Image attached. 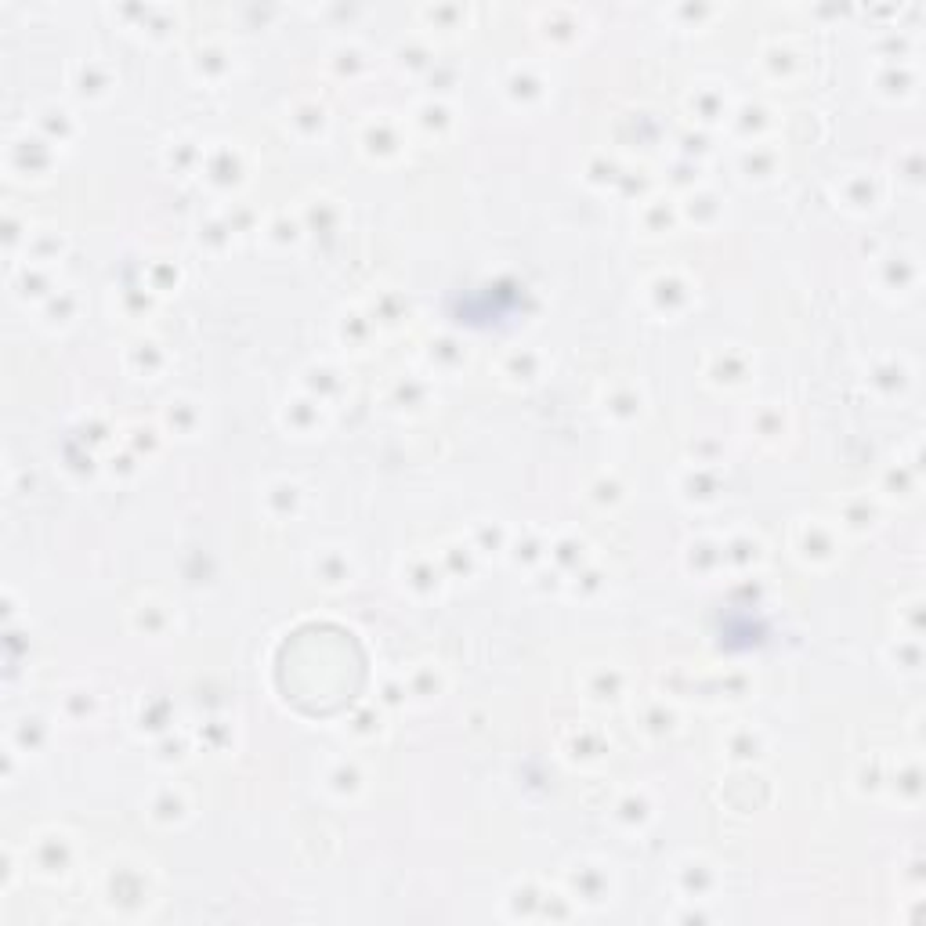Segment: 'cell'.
<instances>
[{
    "mask_svg": "<svg viewBox=\"0 0 926 926\" xmlns=\"http://www.w3.org/2000/svg\"><path fill=\"white\" fill-rule=\"evenodd\" d=\"M359 149L373 163L398 160L406 152V127L391 113H369V120L359 127Z\"/></svg>",
    "mask_w": 926,
    "mask_h": 926,
    "instance_id": "obj_1",
    "label": "cell"
},
{
    "mask_svg": "<svg viewBox=\"0 0 926 926\" xmlns=\"http://www.w3.org/2000/svg\"><path fill=\"white\" fill-rule=\"evenodd\" d=\"M793 550L804 565L825 568L840 558V532L822 518H804L793 529Z\"/></svg>",
    "mask_w": 926,
    "mask_h": 926,
    "instance_id": "obj_2",
    "label": "cell"
},
{
    "mask_svg": "<svg viewBox=\"0 0 926 926\" xmlns=\"http://www.w3.org/2000/svg\"><path fill=\"white\" fill-rule=\"evenodd\" d=\"M644 297L652 304V312L673 319V315H684L695 304V283L677 268H666V272H655L644 283Z\"/></svg>",
    "mask_w": 926,
    "mask_h": 926,
    "instance_id": "obj_3",
    "label": "cell"
},
{
    "mask_svg": "<svg viewBox=\"0 0 926 926\" xmlns=\"http://www.w3.org/2000/svg\"><path fill=\"white\" fill-rule=\"evenodd\" d=\"M503 95H507V102L514 105V109H536V105H543V98L550 95V80H547V69L539 66V62H514L507 73H503Z\"/></svg>",
    "mask_w": 926,
    "mask_h": 926,
    "instance_id": "obj_4",
    "label": "cell"
},
{
    "mask_svg": "<svg viewBox=\"0 0 926 926\" xmlns=\"http://www.w3.org/2000/svg\"><path fill=\"white\" fill-rule=\"evenodd\" d=\"M536 29L550 48H572L586 33V15L579 8H568V4H550V8L536 11Z\"/></svg>",
    "mask_w": 926,
    "mask_h": 926,
    "instance_id": "obj_5",
    "label": "cell"
},
{
    "mask_svg": "<svg viewBox=\"0 0 926 926\" xmlns=\"http://www.w3.org/2000/svg\"><path fill=\"white\" fill-rule=\"evenodd\" d=\"M55 163V145L44 138V134H19L8 142V167L22 178H40V174L51 171Z\"/></svg>",
    "mask_w": 926,
    "mask_h": 926,
    "instance_id": "obj_6",
    "label": "cell"
},
{
    "mask_svg": "<svg viewBox=\"0 0 926 926\" xmlns=\"http://www.w3.org/2000/svg\"><path fill=\"white\" fill-rule=\"evenodd\" d=\"M199 167H203V178H207L214 189H236L246 178L243 152H239L236 142H214L203 152V163H199Z\"/></svg>",
    "mask_w": 926,
    "mask_h": 926,
    "instance_id": "obj_7",
    "label": "cell"
},
{
    "mask_svg": "<svg viewBox=\"0 0 926 926\" xmlns=\"http://www.w3.org/2000/svg\"><path fill=\"white\" fill-rule=\"evenodd\" d=\"M756 62H760V73L767 80H775V84H793L807 69V55L796 48L793 40H771V44H764Z\"/></svg>",
    "mask_w": 926,
    "mask_h": 926,
    "instance_id": "obj_8",
    "label": "cell"
},
{
    "mask_svg": "<svg viewBox=\"0 0 926 926\" xmlns=\"http://www.w3.org/2000/svg\"><path fill=\"white\" fill-rule=\"evenodd\" d=\"M749 377H753V359L742 348H717L706 359V380L717 388L735 391L749 384Z\"/></svg>",
    "mask_w": 926,
    "mask_h": 926,
    "instance_id": "obj_9",
    "label": "cell"
},
{
    "mask_svg": "<svg viewBox=\"0 0 926 926\" xmlns=\"http://www.w3.org/2000/svg\"><path fill=\"white\" fill-rule=\"evenodd\" d=\"M69 87H73L80 98H87V102H98V98H105L113 91V69H109V62L98 55L80 58L73 66V73H69Z\"/></svg>",
    "mask_w": 926,
    "mask_h": 926,
    "instance_id": "obj_10",
    "label": "cell"
},
{
    "mask_svg": "<svg viewBox=\"0 0 926 926\" xmlns=\"http://www.w3.org/2000/svg\"><path fill=\"white\" fill-rule=\"evenodd\" d=\"M630 695V677L619 666H594L586 673V699L597 706H619Z\"/></svg>",
    "mask_w": 926,
    "mask_h": 926,
    "instance_id": "obj_11",
    "label": "cell"
},
{
    "mask_svg": "<svg viewBox=\"0 0 926 926\" xmlns=\"http://www.w3.org/2000/svg\"><path fill=\"white\" fill-rule=\"evenodd\" d=\"M11 290L19 293L22 301H48L51 293L58 290L55 279H51V265H40V261H22L11 275Z\"/></svg>",
    "mask_w": 926,
    "mask_h": 926,
    "instance_id": "obj_12",
    "label": "cell"
},
{
    "mask_svg": "<svg viewBox=\"0 0 926 926\" xmlns=\"http://www.w3.org/2000/svg\"><path fill=\"white\" fill-rule=\"evenodd\" d=\"M33 858H37L40 872L62 876L69 869V861H73V840L66 832H40L33 840Z\"/></svg>",
    "mask_w": 926,
    "mask_h": 926,
    "instance_id": "obj_13",
    "label": "cell"
},
{
    "mask_svg": "<svg viewBox=\"0 0 926 926\" xmlns=\"http://www.w3.org/2000/svg\"><path fill=\"white\" fill-rule=\"evenodd\" d=\"M286 123L297 131V138H322L326 127H330V109L319 98H297L286 109Z\"/></svg>",
    "mask_w": 926,
    "mask_h": 926,
    "instance_id": "obj_14",
    "label": "cell"
},
{
    "mask_svg": "<svg viewBox=\"0 0 926 926\" xmlns=\"http://www.w3.org/2000/svg\"><path fill=\"white\" fill-rule=\"evenodd\" d=\"M728 120H731V127H735L742 138H746V145L749 142H764V134L775 127V113L767 109L764 102H742V105H731V113H728Z\"/></svg>",
    "mask_w": 926,
    "mask_h": 926,
    "instance_id": "obj_15",
    "label": "cell"
},
{
    "mask_svg": "<svg viewBox=\"0 0 926 926\" xmlns=\"http://www.w3.org/2000/svg\"><path fill=\"white\" fill-rule=\"evenodd\" d=\"M409 123H413L416 131L424 134V138H445V134L453 131L456 127V116H453V109L442 102V98H424V102L416 105L413 109V116H409Z\"/></svg>",
    "mask_w": 926,
    "mask_h": 926,
    "instance_id": "obj_16",
    "label": "cell"
},
{
    "mask_svg": "<svg viewBox=\"0 0 926 926\" xmlns=\"http://www.w3.org/2000/svg\"><path fill=\"white\" fill-rule=\"evenodd\" d=\"M474 11L467 4H424L416 11V19L427 33H460V29L471 26Z\"/></svg>",
    "mask_w": 926,
    "mask_h": 926,
    "instance_id": "obj_17",
    "label": "cell"
},
{
    "mask_svg": "<svg viewBox=\"0 0 926 926\" xmlns=\"http://www.w3.org/2000/svg\"><path fill=\"white\" fill-rule=\"evenodd\" d=\"M876 91L890 102H905L916 91V69L905 58H887V66L876 73Z\"/></svg>",
    "mask_w": 926,
    "mask_h": 926,
    "instance_id": "obj_18",
    "label": "cell"
},
{
    "mask_svg": "<svg viewBox=\"0 0 926 926\" xmlns=\"http://www.w3.org/2000/svg\"><path fill=\"white\" fill-rule=\"evenodd\" d=\"M688 109L699 116L702 123H717V120H728L731 98L720 84H695L688 91Z\"/></svg>",
    "mask_w": 926,
    "mask_h": 926,
    "instance_id": "obj_19",
    "label": "cell"
},
{
    "mask_svg": "<svg viewBox=\"0 0 926 926\" xmlns=\"http://www.w3.org/2000/svg\"><path fill=\"white\" fill-rule=\"evenodd\" d=\"M283 424L290 427L293 435H312V431H319V427L326 424V406L312 395L293 398L283 409Z\"/></svg>",
    "mask_w": 926,
    "mask_h": 926,
    "instance_id": "obj_20",
    "label": "cell"
},
{
    "mask_svg": "<svg viewBox=\"0 0 926 926\" xmlns=\"http://www.w3.org/2000/svg\"><path fill=\"white\" fill-rule=\"evenodd\" d=\"M644 413V395L637 384H612L605 391V416H612L615 424H630Z\"/></svg>",
    "mask_w": 926,
    "mask_h": 926,
    "instance_id": "obj_21",
    "label": "cell"
},
{
    "mask_svg": "<svg viewBox=\"0 0 926 926\" xmlns=\"http://www.w3.org/2000/svg\"><path fill=\"white\" fill-rule=\"evenodd\" d=\"M192 73L199 76V80H225L228 73H232V55H228V48H221L218 40H207V44H199L196 51H192Z\"/></svg>",
    "mask_w": 926,
    "mask_h": 926,
    "instance_id": "obj_22",
    "label": "cell"
},
{
    "mask_svg": "<svg viewBox=\"0 0 926 926\" xmlns=\"http://www.w3.org/2000/svg\"><path fill=\"white\" fill-rule=\"evenodd\" d=\"M561 749H565V756L568 760H576V764H594V760H601V756L608 753V738L597 728H576V731H568Z\"/></svg>",
    "mask_w": 926,
    "mask_h": 926,
    "instance_id": "obj_23",
    "label": "cell"
},
{
    "mask_svg": "<svg viewBox=\"0 0 926 926\" xmlns=\"http://www.w3.org/2000/svg\"><path fill=\"white\" fill-rule=\"evenodd\" d=\"M322 785H326L337 800H355V796L366 789V775H362V767L355 764V760H337V764L326 771Z\"/></svg>",
    "mask_w": 926,
    "mask_h": 926,
    "instance_id": "obj_24",
    "label": "cell"
},
{
    "mask_svg": "<svg viewBox=\"0 0 926 926\" xmlns=\"http://www.w3.org/2000/svg\"><path fill=\"white\" fill-rule=\"evenodd\" d=\"M402 583H406L413 594L431 597V594H438V586H442V572H438L435 558L416 554V558H409L406 565H402Z\"/></svg>",
    "mask_w": 926,
    "mask_h": 926,
    "instance_id": "obj_25",
    "label": "cell"
},
{
    "mask_svg": "<svg viewBox=\"0 0 926 926\" xmlns=\"http://www.w3.org/2000/svg\"><path fill=\"white\" fill-rule=\"evenodd\" d=\"M738 171L746 174L749 181H767L775 178L778 171V152L771 149V142H749L738 156Z\"/></svg>",
    "mask_w": 926,
    "mask_h": 926,
    "instance_id": "obj_26",
    "label": "cell"
},
{
    "mask_svg": "<svg viewBox=\"0 0 926 926\" xmlns=\"http://www.w3.org/2000/svg\"><path fill=\"white\" fill-rule=\"evenodd\" d=\"M127 369H131L134 377H156V373H163V366H167V351H163L160 341H149V337H142V341H134L131 348H127Z\"/></svg>",
    "mask_w": 926,
    "mask_h": 926,
    "instance_id": "obj_27",
    "label": "cell"
},
{
    "mask_svg": "<svg viewBox=\"0 0 926 926\" xmlns=\"http://www.w3.org/2000/svg\"><path fill=\"white\" fill-rule=\"evenodd\" d=\"M684 558H688V568L695 576H713V572L724 568V539H713V536L691 539Z\"/></svg>",
    "mask_w": 926,
    "mask_h": 926,
    "instance_id": "obj_28",
    "label": "cell"
},
{
    "mask_svg": "<svg viewBox=\"0 0 926 926\" xmlns=\"http://www.w3.org/2000/svg\"><path fill=\"white\" fill-rule=\"evenodd\" d=\"M134 26L152 40H167L181 29V15L174 8H167V4H142V15H138Z\"/></svg>",
    "mask_w": 926,
    "mask_h": 926,
    "instance_id": "obj_29",
    "label": "cell"
},
{
    "mask_svg": "<svg viewBox=\"0 0 926 926\" xmlns=\"http://www.w3.org/2000/svg\"><path fill=\"white\" fill-rule=\"evenodd\" d=\"M37 134H44L51 145H66L69 138L76 134V120L73 113H69L66 105H44L37 113Z\"/></svg>",
    "mask_w": 926,
    "mask_h": 926,
    "instance_id": "obj_30",
    "label": "cell"
},
{
    "mask_svg": "<svg viewBox=\"0 0 926 926\" xmlns=\"http://www.w3.org/2000/svg\"><path fill=\"white\" fill-rule=\"evenodd\" d=\"M764 561V539L753 532H735L724 539V565L735 568H756Z\"/></svg>",
    "mask_w": 926,
    "mask_h": 926,
    "instance_id": "obj_31",
    "label": "cell"
},
{
    "mask_svg": "<svg viewBox=\"0 0 926 926\" xmlns=\"http://www.w3.org/2000/svg\"><path fill=\"white\" fill-rule=\"evenodd\" d=\"M304 503V489L290 478H279L265 489V507L275 514V518H297Z\"/></svg>",
    "mask_w": 926,
    "mask_h": 926,
    "instance_id": "obj_32",
    "label": "cell"
},
{
    "mask_svg": "<svg viewBox=\"0 0 926 926\" xmlns=\"http://www.w3.org/2000/svg\"><path fill=\"white\" fill-rule=\"evenodd\" d=\"M312 572H315V579H319V583L344 586L351 579V561H348V554H344V550L322 547L319 554L312 558Z\"/></svg>",
    "mask_w": 926,
    "mask_h": 926,
    "instance_id": "obj_33",
    "label": "cell"
},
{
    "mask_svg": "<svg viewBox=\"0 0 926 926\" xmlns=\"http://www.w3.org/2000/svg\"><path fill=\"white\" fill-rule=\"evenodd\" d=\"M717 474L702 467V463H691L688 471L681 474V496L688 503H713L717 500Z\"/></svg>",
    "mask_w": 926,
    "mask_h": 926,
    "instance_id": "obj_34",
    "label": "cell"
},
{
    "mask_svg": "<svg viewBox=\"0 0 926 926\" xmlns=\"http://www.w3.org/2000/svg\"><path fill=\"white\" fill-rule=\"evenodd\" d=\"M304 388H308V395L312 398H319L322 406H330L333 395L344 388L341 369L333 366V362H315V366L304 373Z\"/></svg>",
    "mask_w": 926,
    "mask_h": 926,
    "instance_id": "obj_35",
    "label": "cell"
},
{
    "mask_svg": "<svg viewBox=\"0 0 926 926\" xmlns=\"http://www.w3.org/2000/svg\"><path fill=\"white\" fill-rule=\"evenodd\" d=\"M326 62H330V69L341 76V80H355V76H362L369 66H373V62H369V51L362 48V44H355V40H348V44H337V48L330 51V58H326Z\"/></svg>",
    "mask_w": 926,
    "mask_h": 926,
    "instance_id": "obj_36",
    "label": "cell"
},
{
    "mask_svg": "<svg viewBox=\"0 0 926 926\" xmlns=\"http://www.w3.org/2000/svg\"><path fill=\"white\" fill-rule=\"evenodd\" d=\"M500 373H503V380H511V384H532V380H539V373H543V355L532 348H518L503 359Z\"/></svg>",
    "mask_w": 926,
    "mask_h": 926,
    "instance_id": "obj_37",
    "label": "cell"
},
{
    "mask_svg": "<svg viewBox=\"0 0 926 926\" xmlns=\"http://www.w3.org/2000/svg\"><path fill=\"white\" fill-rule=\"evenodd\" d=\"M149 814L163 825L185 822V818H189V796L181 793V789H174V785H167V789H160V793L152 796Z\"/></svg>",
    "mask_w": 926,
    "mask_h": 926,
    "instance_id": "obj_38",
    "label": "cell"
},
{
    "mask_svg": "<svg viewBox=\"0 0 926 926\" xmlns=\"http://www.w3.org/2000/svg\"><path fill=\"white\" fill-rule=\"evenodd\" d=\"M641 731L652 738H666L677 731V709L666 699H648L641 706Z\"/></svg>",
    "mask_w": 926,
    "mask_h": 926,
    "instance_id": "obj_39",
    "label": "cell"
},
{
    "mask_svg": "<svg viewBox=\"0 0 926 926\" xmlns=\"http://www.w3.org/2000/svg\"><path fill=\"white\" fill-rule=\"evenodd\" d=\"M843 199H847V207H854V210H872L879 199L876 178L865 171H851L843 178Z\"/></svg>",
    "mask_w": 926,
    "mask_h": 926,
    "instance_id": "obj_40",
    "label": "cell"
},
{
    "mask_svg": "<svg viewBox=\"0 0 926 926\" xmlns=\"http://www.w3.org/2000/svg\"><path fill=\"white\" fill-rule=\"evenodd\" d=\"M681 218L684 221H695L699 228H709L713 221L720 218V199L713 196V192H706V189L688 192V199L681 203Z\"/></svg>",
    "mask_w": 926,
    "mask_h": 926,
    "instance_id": "obj_41",
    "label": "cell"
},
{
    "mask_svg": "<svg viewBox=\"0 0 926 926\" xmlns=\"http://www.w3.org/2000/svg\"><path fill=\"white\" fill-rule=\"evenodd\" d=\"M406 691L416 702L438 699V691H442V670H438V662H420V666L406 677Z\"/></svg>",
    "mask_w": 926,
    "mask_h": 926,
    "instance_id": "obj_42",
    "label": "cell"
},
{
    "mask_svg": "<svg viewBox=\"0 0 926 926\" xmlns=\"http://www.w3.org/2000/svg\"><path fill=\"white\" fill-rule=\"evenodd\" d=\"M131 619H134V630H138V634H149V637H160L163 630L171 626V612H167V605H163V601H152V597L134 605Z\"/></svg>",
    "mask_w": 926,
    "mask_h": 926,
    "instance_id": "obj_43",
    "label": "cell"
},
{
    "mask_svg": "<svg viewBox=\"0 0 926 926\" xmlns=\"http://www.w3.org/2000/svg\"><path fill=\"white\" fill-rule=\"evenodd\" d=\"M369 319H373V326L377 330H395L398 322H402V315H406V301L398 297V293L384 290L373 297V304H369Z\"/></svg>",
    "mask_w": 926,
    "mask_h": 926,
    "instance_id": "obj_44",
    "label": "cell"
},
{
    "mask_svg": "<svg viewBox=\"0 0 926 926\" xmlns=\"http://www.w3.org/2000/svg\"><path fill=\"white\" fill-rule=\"evenodd\" d=\"M62 236H58L55 228H33L26 239V261H40V265H51V261H58V254H62Z\"/></svg>",
    "mask_w": 926,
    "mask_h": 926,
    "instance_id": "obj_45",
    "label": "cell"
},
{
    "mask_svg": "<svg viewBox=\"0 0 926 926\" xmlns=\"http://www.w3.org/2000/svg\"><path fill=\"white\" fill-rule=\"evenodd\" d=\"M427 362H431V369H438V373H453V369H460L463 362H467V351H463L453 337H438V341L427 344Z\"/></svg>",
    "mask_w": 926,
    "mask_h": 926,
    "instance_id": "obj_46",
    "label": "cell"
},
{
    "mask_svg": "<svg viewBox=\"0 0 926 926\" xmlns=\"http://www.w3.org/2000/svg\"><path fill=\"white\" fill-rule=\"evenodd\" d=\"M876 525V503L869 500V496H854V500L843 503L840 511V529L847 532H865Z\"/></svg>",
    "mask_w": 926,
    "mask_h": 926,
    "instance_id": "obj_47",
    "label": "cell"
},
{
    "mask_svg": "<svg viewBox=\"0 0 926 926\" xmlns=\"http://www.w3.org/2000/svg\"><path fill=\"white\" fill-rule=\"evenodd\" d=\"M760 753H764V735L756 728H735L728 735V756H735L742 764H753Z\"/></svg>",
    "mask_w": 926,
    "mask_h": 926,
    "instance_id": "obj_48",
    "label": "cell"
},
{
    "mask_svg": "<svg viewBox=\"0 0 926 926\" xmlns=\"http://www.w3.org/2000/svg\"><path fill=\"white\" fill-rule=\"evenodd\" d=\"M11 738H15V746L22 749V753H37L40 746H44V738H48V724L40 717H19L15 720V728H11Z\"/></svg>",
    "mask_w": 926,
    "mask_h": 926,
    "instance_id": "obj_49",
    "label": "cell"
},
{
    "mask_svg": "<svg viewBox=\"0 0 926 926\" xmlns=\"http://www.w3.org/2000/svg\"><path fill=\"white\" fill-rule=\"evenodd\" d=\"M641 221L648 232H666V228H673L681 221V210H673L670 199H648L641 210Z\"/></svg>",
    "mask_w": 926,
    "mask_h": 926,
    "instance_id": "obj_50",
    "label": "cell"
},
{
    "mask_svg": "<svg viewBox=\"0 0 926 926\" xmlns=\"http://www.w3.org/2000/svg\"><path fill=\"white\" fill-rule=\"evenodd\" d=\"M670 19L681 22V29H706L713 19H720L717 4H677L670 8Z\"/></svg>",
    "mask_w": 926,
    "mask_h": 926,
    "instance_id": "obj_51",
    "label": "cell"
},
{
    "mask_svg": "<svg viewBox=\"0 0 926 926\" xmlns=\"http://www.w3.org/2000/svg\"><path fill=\"white\" fill-rule=\"evenodd\" d=\"M95 709H98V695L91 688H69V691H62V713H66L69 720L95 717Z\"/></svg>",
    "mask_w": 926,
    "mask_h": 926,
    "instance_id": "obj_52",
    "label": "cell"
},
{
    "mask_svg": "<svg viewBox=\"0 0 926 926\" xmlns=\"http://www.w3.org/2000/svg\"><path fill=\"white\" fill-rule=\"evenodd\" d=\"M615 818L619 822H626V825H637L641 829L648 818H652V800L644 793H626L619 804H615Z\"/></svg>",
    "mask_w": 926,
    "mask_h": 926,
    "instance_id": "obj_53",
    "label": "cell"
},
{
    "mask_svg": "<svg viewBox=\"0 0 926 926\" xmlns=\"http://www.w3.org/2000/svg\"><path fill=\"white\" fill-rule=\"evenodd\" d=\"M73 315H76V293L73 290H55L48 301H44V319H48V326H66Z\"/></svg>",
    "mask_w": 926,
    "mask_h": 926,
    "instance_id": "obj_54",
    "label": "cell"
},
{
    "mask_svg": "<svg viewBox=\"0 0 926 926\" xmlns=\"http://www.w3.org/2000/svg\"><path fill=\"white\" fill-rule=\"evenodd\" d=\"M427 395H431V388H427L424 377H402L395 384V406H402V409L427 406Z\"/></svg>",
    "mask_w": 926,
    "mask_h": 926,
    "instance_id": "obj_55",
    "label": "cell"
},
{
    "mask_svg": "<svg viewBox=\"0 0 926 926\" xmlns=\"http://www.w3.org/2000/svg\"><path fill=\"white\" fill-rule=\"evenodd\" d=\"M590 500L597 507H619L626 500V485L615 478V474H601L594 485H590Z\"/></svg>",
    "mask_w": 926,
    "mask_h": 926,
    "instance_id": "obj_56",
    "label": "cell"
},
{
    "mask_svg": "<svg viewBox=\"0 0 926 926\" xmlns=\"http://www.w3.org/2000/svg\"><path fill=\"white\" fill-rule=\"evenodd\" d=\"M196 420H199V409H196V402H189V398H178V402L167 406V427L178 431V435H189L192 427H196Z\"/></svg>",
    "mask_w": 926,
    "mask_h": 926,
    "instance_id": "obj_57",
    "label": "cell"
},
{
    "mask_svg": "<svg viewBox=\"0 0 926 926\" xmlns=\"http://www.w3.org/2000/svg\"><path fill=\"white\" fill-rule=\"evenodd\" d=\"M398 62L409 69H431L435 55L427 48V40H406V44H398Z\"/></svg>",
    "mask_w": 926,
    "mask_h": 926,
    "instance_id": "obj_58",
    "label": "cell"
},
{
    "mask_svg": "<svg viewBox=\"0 0 926 926\" xmlns=\"http://www.w3.org/2000/svg\"><path fill=\"white\" fill-rule=\"evenodd\" d=\"M756 431H760V438H778L785 431V416L782 409H760L756 413Z\"/></svg>",
    "mask_w": 926,
    "mask_h": 926,
    "instance_id": "obj_59",
    "label": "cell"
},
{
    "mask_svg": "<svg viewBox=\"0 0 926 926\" xmlns=\"http://www.w3.org/2000/svg\"><path fill=\"white\" fill-rule=\"evenodd\" d=\"M268 239H283V243L290 239V243H297V239H301V225H297L290 214H279V218L268 225Z\"/></svg>",
    "mask_w": 926,
    "mask_h": 926,
    "instance_id": "obj_60",
    "label": "cell"
},
{
    "mask_svg": "<svg viewBox=\"0 0 926 926\" xmlns=\"http://www.w3.org/2000/svg\"><path fill=\"white\" fill-rule=\"evenodd\" d=\"M131 445L138 449V453H142V449H149L152 453V449L160 445V431H156V427H145V424L131 427Z\"/></svg>",
    "mask_w": 926,
    "mask_h": 926,
    "instance_id": "obj_61",
    "label": "cell"
}]
</instances>
